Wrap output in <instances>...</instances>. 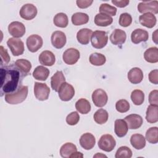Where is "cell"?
Returning a JSON list of instances; mask_svg holds the SVG:
<instances>
[{
	"label": "cell",
	"mask_w": 158,
	"mask_h": 158,
	"mask_svg": "<svg viewBox=\"0 0 158 158\" xmlns=\"http://www.w3.org/2000/svg\"><path fill=\"white\" fill-rule=\"evenodd\" d=\"M24 76L15 64L1 67V96L15 91L22 85Z\"/></svg>",
	"instance_id": "obj_1"
},
{
	"label": "cell",
	"mask_w": 158,
	"mask_h": 158,
	"mask_svg": "<svg viewBox=\"0 0 158 158\" xmlns=\"http://www.w3.org/2000/svg\"><path fill=\"white\" fill-rule=\"evenodd\" d=\"M28 86H21L15 91L5 94V101L10 104H17L25 100L28 95Z\"/></svg>",
	"instance_id": "obj_2"
},
{
	"label": "cell",
	"mask_w": 158,
	"mask_h": 158,
	"mask_svg": "<svg viewBox=\"0 0 158 158\" xmlns=\"http://www.w3.org/2000/svg\"><path fill=\"white\" fill-rule=\"evenodd\" d=\"M108 41V36L105 31L96 30L91 36V42L93 47L96 49H102L105 47Z\"/></svg>",
	"instance_id": "obj_3"
},
{
	"label": "cell",
	"mask_w": 158,
	"mask_h": 158,
	"mask_svg": "<svg viewBox=\"0 0 158 158\" xmlns=\"http://www.w3.org/2000/svg\"><path fill=\"white\" fill-rule=\"evenodd\" d=\"M98 144L99 148L101 150L106 152H110L114 149L116 141L111 135L106 134L101 136Z\"/></svg>",
	"instance_id": "obj_4"
},
{
	"label": "cell",
	"mask_w": 158,
	"mask_h": 158,
	"mask_svg": "<svg viewBox=\"0 0 158 158\" xmlns=\"http://www.w3.org/2000/svg\"><path fill=\"white\" fill-rule=\"evenodd\" d=\"M7 44L12 54L14 56H19L23 54L24 52L23 42L16 38H10L7 41Z\"/></svg>",
	"instance_id": "obj_5"
},
{
	"label": "cell",
	"mask_w": 158,
	"mask_h": 158,
	"mask_svg": "<svg viewBox=\"0 0 158 158\" xmlns=\"http://www.w3.org/2000/svg\"><path fill=\"white\" fill-rule=\"evenodd\" d=\"M50 93V89L46 83L35 82L34 94L36 98L40 101H43L48 99Z\"/></svg>",
	"instance_id": "obj_6"
},
{
	"label": "cell",
	"mask_w": 158,
	"mask_h": 158,
	"mask_svg": "<svg viewBox=\"0 0 158 158\" xmlns=\"http://www.w3.org/2000/svg\"><path fill=\"white\" fill-rule=\"evenodd\" d=\"M58 94L61 101H69L74 96L75 89L72 85L65 81L60 86L58 91Z\"/></svg>",
	"instance_id": "obj_7"
},
{
	"label": "cell",
	"mask_w": 158,
	"mask_h": 158,
	"mask_svg": "<svg viewBox=\"0 0 158 158\" xmlns=\"http://www.w3.org/2000/svg\"><path fill=\"white\" fill-rule=\"evenodd\" d=\"M138 10L142 14L145 13H158V1H142L138 5Z\"/></svg>",
	"instance_id": "obj_8"
},
{
	"label": "cell",
	"mask_w": 158,
	"mask_h": 158,
	"mask_svg": "<svg viewBox=\"0 0 158 158\" xmlns=\"http://www.w3.org/2000/svg\"><path fill=\"white\" fill-rule=\"evenodd\" d=\"M43 41L42 38L38 35L29 36L26 41V44L29 51L31 52H37L43 46Z\"/></svg>",
	"instance_id": "obj_9"
},
{
	"label": "cell",
	"mask_w": 158,
	"mask_h": 158,
	"mask_svg": "<svg viewBox=\"0 0 158 158\" xmlns=\"http://www.w3.org/2000/svg\"><path fill=\"white\" fill-rule=\"evenodd\" d=\"M107 94L102 89H96L93 91L92 94V101L96 107H104L107 104Z\"/></svg>",
	"instance_id": "obj_10"
},
{
	"label": "cell",
	"mask_w": 158,
	"mask_h": 158,
	"mask_svg": "<svg viewBox=\"0 0 158 158\" xmlns=\"http://www.w3.org/2000/svg\"><path fill=\"white\" fill-rule=\"evenodd\" d=\"M37 8L32 4H25L21 7L19 14L20 17L27 20L33 19L37 15Z\"/></svg>",
	"instance_id": "obj_11"
},
{
	"label": "cell",
	"mask_w": 158,
	"mask_h": 158,
	"mask_svg": "<svg viewBox=\"0 0 158 158\" xmlns=\"http://www.w3.org/2000/svg\"><path fill=\"white\" fill-rule=\"evenodd\" d=\"M80 54L78 50L70 48L66 49L62 55L64 62L67 65H73L77 62L80 59Z\"/></svg>",
	"instance_id": "obj_12"
},
{
	"label": "cell",
	"mask_w": 158,
	"mask_h": 158,
	"mask_svg": "<svg viewBox=\"0 0 158 158\" xmlns=\"http://www.w3.org/2000/svg\"><path fill=\"white\" fill-rule=\"evenodd\" d=\"M8 31L14 38H21L25 33V27L22 22H12L8 25Z\"/></svg>",
	"instance_id": "obj_13"
},
{
	"label": "cell",
	"mask_w": 158,
	"mask_h": 158,
	"mask_svg": "<svg viewBox=\"0 0 158 158\" xmlns=\"http://www.w3.org/2000/svg\"><path fill=\"white\" fill-rule=\"evenodd\" d=\"M51 41L55 48L61 49L66 44L67 38L65 34L61 31H55L51 35Z\"/></svg>",
	"instance_id": "obj_14"
},
{
	"label": "cell",
	"mask_w": 158,
	"mask_h": 158,
	"mask_svg": "<svg viewBox=\"0 0 158 158\" xmlns=\"http://www.w3.org/2000/svg\"><path fill=\"white\" fill-rule=\"evenodd\" d=\"M126 122L128 129H138L141 127L143 123L142 117L138 114H133L126 116L124 118Z\"/></svg>",
	"instance_id": "obj_15"
},
{
	"label": "cell",
	"mask_w": 158,
	"mask_h": 158,
	"mask_svg": "<svg viewBox=\"0 0 158 158\" xmlns=\"http://www.w3.org/2000/svg\"><path fill=\"white\" fill-rule=\"evenodd\" d=\"M127 39V35L125 31L120 29H115L110 35L109 40L114 45H122Z\"/></svg>",
	"instance_id": "obj_16"
},
{
	"label": "cell",
	"mask_w": 158,
	"mask_h": 158,
	"mask_svg": "<svg viewBox=\"0 0 158 158\" xmlns=\"http://www.w3.org/2000/svg\"><path fill=\"white\" fill-rule=\"evenodd\" d=\"M96 138L93 135L90 133L83 134L80 138V146L86 150L91 149L95 145Z\"/></svg>",
	"instance_id": "obj_17"
},
{
	"label": "cell",
	"mask_w": 158,
	"mask_h": 158,
	"mask_svg": "<svg viewBox=\"0 0 158 158\" xmlns=\"http://www.w3.org/2000/svg\"><path fill=\"white\" fill-rule=\"evenodd\" d=\"M149 38L148 32L141 28H136L131 34V42L134 44H138L141 42H145Z\"/></svg>",
	"instance_id": "obj_18"
},
{
	"label": "cell",
	"mask_w": 158,
	"mask_h": 158,
	"mask_svg": "<svg viewBox=\"0 0 158 158\" xmlns=\"http://www.w3.org/2000/svg\"><path fill=\"white\" fill-rule=\"evenodd\" d=\"M39 62L41 64L45 66H52L56 61L55 55L50 51H43L39 56Z\"/></svg>",
	"instance_id": "obj_19"
},
{
	"label": "cell",
	"mask_w": 158,
	"mask_h": 158,
	"mask_svg": "<svg viewBox=\"0 0 158 158\" xmlns=\"http://www.w3.org/2000/svg\"><path fill=\"white\" fill-rule=\"evenodd\" d=\"M65 81V78L62 71H57L51 78V86L52 89L58 92L60 86Z\"/></svg>",
	"instance_id": "obj_20"
},
{
	"label": "cell",
	"mask_w": 158,
	"mask_h": 158,
	"mask_svg": "<svg viewBox=\"0 0 158 158\" xmlns=\"http://www.w3.org/2000/svg\"><path fill=\"white\" fill-rule=\"evenodd\" d=\"M139 21L141 25L149 28H153L156 24V17L152 13H145L139 17Z\"/></svg>",
	"instance_id": "obj_21"
},
{
	"label": "cell",
	"mask_w": 158,
	"mask_h": 158,
	"mask_svg": "<svg viewBox=\"0 0 158 158\" xmlns=\"http://www.w3.org/2000/svg\"><path fill=\"white\" fill-rule=\"evenodd\" d=\"M127 77L130 83L133 84H138L143 79V73L141 69L133 67L128 72Z\"/></svg>",
	"instance_id": "obj_22"
},
{
	"label": "cell",
	"mask_w": 158,
	"mask_h": 158,
	"mask_svg": "<svg viewBox=\"0 0 158 158\" xmlns=\"http://www.w3.org/2000/svg\"><path fill=\"white\" fill-rule=\"evenodd\" d=\"M128 130V128L125 120H115L114 122V131L118 137L122 138L125 136L127 135Z\"/></svg>",
	"instance_id": "obj_23"
},
{
	"label": "cell",
	"mask_w": 158,
	"mask_h": 158,
	"mask_svg": "<svg viewBox=\"0 0 158 158\" xmlns=\"http://www.w3.org/2000/svg\"><path fill=\"white\" fill-rule=\"evenodd\" d=\"M93 31L91 30L86 28L80 29L77 34V41L81 44L86 45L89 43Z\"/></svg>",
	"instance_id": "obj_24"
},
{
	"label": "cell",
	"mask_w": 158,
	"mask_h": 158,
	"mask_svg": "<svg viewBox=\"0 0 158 158\" xmlns=\"http://www.w3.org/2000/svg\"><path fill=\"white\" fill-rule=\"evenodd\" d=\"M130 143L134 148L140 150L144 148L146 146V138L141 134H133L131 136Z\"/></svg>",
	"instance_id": "obj_25"
},
{
	"label": "cell",
	"mask_w": 158,
	"mask_h": 158,
	"mask_svg": "<svg viewBox=\"0 0 158 158\" xmlns=\"http://www.w3.org/2000/svg\"><path fill=\"white\" fill-rule=\"evenodd\" d=\"M158 106L149 105L146 110V119L148 123H154L158 121Z\"/></svg>",
	"instance_id": "obj_26"
},
{
	"label": "cell",
	"mask_w": 158,
	"mask_h": 158,
	"mask_svg": "<svg viewBox=\"0 0 158 158\" xmlns=\"http://www.w3.org/2000/svg\"><path fill=\"white\" fill-rule=\"evenodd\" d=\"M15 65L20 70L24 77L28 75L31 69V62L29 60L24 59H17L15 62Z\"/></svg>",
	"instance_id": "obj_27"
},
{
	"label": "cell",
	"mask_w": 158,
	"mask_h": 158,
	"mask_svg": "<svg viewBox=\"0 0 158 158\" xmlns=\"http://www.w3.org/2000/svg\"><path fill=\"white\" fill-rule=\"evenodd\" d=\"M49 75V70L46 67L39 65L36 67L33 72V77L35 79L40 81H45L48 78Z\"/></svg>",
	"instance_id": "obj_28"
},
{
	"label": "cell",
	"mask_w": 158,
	"mask_h": 158,
	"mask_svg": "<svg viewBox=\"0 0 158 158\" xmlns=\"http://www.w3.org/2000/svg\"><path fill=\"white\" fill-rule=\"evenodd\" d=\"M113 22V19L111 16L105 14L99 13L96 15L94 17V23L99 27H107Z\"/></svg>",
	"instance_id": "obj_29"
},
{
	"label": "cell",
	"mask_w": 158,
	"mask_h": 158,
	"mask_svg": "<svg viewBox=\"0 0 158 158\" xmlns=\"http://www.w3.org/2000/svg\"><path fill=\"white\" fill-rule=\"evenodd\" d=\"M144 58L149 63H156L158 62V48L151 47L144 52Z\"/></svg>",
	"instance_id": "obj_30"
},
{
	"label": "cell",
	"mask_w": 158,
	"mask_h": 158,
	"mask_svg": "<svg viewBox=\"0 0 158 158\" xmlns=\"http://www.w3.org/2000/svg\"><path fill=\"white\" fill-rule=\"evenodd\" d=\"M77 151V146L72 143H66L60 149V154L64 158H70V156Z\"/></svg>",
	"instance_id": "obj_31"
},
{
	"label": "cell",
	"mask_w": 158,
	"mask_h": 158,
	"mask_svg": "<svg viewBox=\"0 0 158 158\" xmlns=\"http://www.w3.org/2000/svg\"><path fill=\"white\" fill-rule=\"evenodd\" d=\"M71 20L72 23L74 25H82L88 22L89 16L86 13L76 12L72 15Z\"/></svg>",
	"instance_id": "obj_32"
},
{
	"label": "cell",
	"mask_w": 158,
	"mask_h": 158,
	"mask_svg": "<svg viewBox=\"0 0 158 158\" xmlns=\"http://www.w3.org/2000/svg\"><path fill=\"white\" fill-rule=\"evenodd\" d=\"M75 108L82 114H86L91 110L90 102L85 98L79 99L75 103Z\"/></svg>",
	"instance_id": "obj_33"
},
{
	"label": "cell",
	"mask_w": 158,
	"mask_h": 158,
	"mask_svg": "<svg viewBox=\"0 0 158 158\" xmlns=\"http://www.w3.org/2000/svg\"><path fill=\"white\" fill-rule=\"evenodd\" d=\"M53 23L57 27L65 28L69 24L68 17L65 13H57L54 17Z\"/></svg>",
	"instance_id": "obj_34"
},
{
	"label": "cell",
	"mask_w": 158,
	"mask_h": 158,
	"mask_svg": "<svg viewBox=\"0 0 158 158\" xmlns=\"http://www.w3.org/2000/svg\"><path fill=\"white\" fill-rule=\"evenodd\" d=\"M109 118V114L104 109H99L95 112L93 115L94 120L96 123L99 125L105 123Z\"/></svg>",
	"instance_id": "obj_35"
},
{
	"label": "cell",
	"mask_w": 158,
	"mask_h": 158,
	"mask_svg": "<svg viewBox=\"0 0 158 158\" xmlns=\"http://www.w3.org/2000/svg\"><path fill=\"white\" fill-rule=\"evenodd\" d=\"M89 62L95 66H101L106 63V58L104 54L99 52L92 53L89 57Z\"/></svg>",
	"instance_id": "obj_36"
},
{
	"label": "cell",
	"mask_w": 158,
	"mask_h": 158,
	"mask_svg": "<svg viewBox=\"0 0 158 158\" xmlns=\"http://www.w3.org/2000/svg\"><path fill=\"white\" fill-rule=\"evenodd\" d=\"M131 100L136 106L141 105L144 101V93L140 89H135L131 93Z\"/></svg>",
	"instance_id": "obj_37"
},
{
	"label": "cell",
	"mask_w": 158,
	"mask_h": 158,
	"mask_svg": "<svg viewBox=\"0 0 158 158\" xmlns=\"http://www.w3.org/2000/svg\"><path fill=\"white\" fill-rule=\"evenodd\" d=\"M146 139L151 144H156L158 142V128L157 127L149 128L146 133Z\"/></svg>",
	"instance_id": "obj_38"
},
{
	"label": "cell",
	"mask_w": 158,
	"mask_h": 158,
	"mask_svg": "<svg viewBox=\"0 0 158 158\" xmlns=\"http://www.w3.org/2000/svg\"><path fill=\"white\" fill-rule=\"evenodd\" d=\"M132 151L130 148L123 146L120 147L116 151L115 158H131L132 156Z\"/></svg>",
	"instance_id": "obj_39"
},
{
	"label": "cell",
	"mask_w": 158,
	"mask_h": 158,
	"mask_svg": "<svg viewBox=\"0 0 158 158\" xmlns=\"http://www.w3.org/2000/svg\"><path fill=\"white\" fill-rule=\"evenodd\" d=\"M99 12L100 13L105 14L109 16H115L117 13L116 7L112 6L107 3L101 4L99 7Z\"/></svg>",
	"instance_id": "obj_40"
},
{
	"label": "cell",
	"mask_w": 158,
	"mask_h": 158,
	"mask_svg": "<svg viewBox=\"0 0 158 158\" xmlns=\"http://www.w3.org/2000/svg\"><path fill=\"white\" fill-rule=\"evenodd\" d=\"M132 22V17L128 13L125 12L120 14L119 17V25L123 27H127L131 25Z\"/></svg>",
	"instance_id": "obj_41"
},
{
	"label": "cell",
	"mask_w": 158,
	"mask_h": 158,
	"mask_svg": "<svg viewBox=\"0 0 158 158\" xmlns=\"http://www.w3.org/2000/svg\"><path fill=\"white\" fill-rule=\"evenodd\" d=\"M115 109L118 112H127L130 109V104L125 99H120L115 104Z\"/></svg>",
	"instance_id": "obj_42"
},
{
	"label": "cell",
	"mask_w": 158,
	"mask_h": 158,
	"mask_svg": "<svg viewBox=\"0 0 158 158\" xmlns=\"http://www.w3.org/2000/svg\"><path fill=\"white\" fill-rule=\"evenodd\" d=\"M80 120V115L77 112H72L70 113L66 117V122L69 125H75L78 123Z\"/></svg>",
	"instance_id": "obj_43"
},
{
	"label": "cell",
	"mask_w": 158,
	"mask_h": 158,
	"mask_svg": "<svg viewBox=\"0 0 158 158\" xmlns=\"http://www.w3.org/2000/svg\"><path fill=\"white\" fill-rule=\"evenodd\" d=\"M0 56H1V66L3 65L7 64L10 59V57L7 52L6 49H5L2 46H0Z\"/></svg>",
	"instance_id": "obj_44"
},
{
	"label": "cell",
	"mask_w": 158,
	"mask_h": 158,
	"mask_svg": "<svg viewBox=\"0 0 158 158\" xmlns=\"http://www.w3.org/2000/svg\"><path fill=\"white\" fill-rule=\"evenodd\" d=\"M158 91L154 89L151 91L149 94V102L151 105L158 106V99H157Z\"/></svg>",
	"instance_id": "obj_45"
},
{
	"label": "cell",
	"mask_w": 158,
	"mask_h": 158,
	"mask_svg": "<svg viewBox=\"0 0 158 158\" xmlns=\"http://www.w3.org/2000/svg\"><path fill=\"white\" fill-rule=\"evenodd\" d=\"M149 80L151 83L157 85L158 83V70L155 69L150 72L149 73Z\"/></svg>",
	"instance_id": "obj_46"
},
{
	"label": "cell",
	"mask_w": 158,
	"mask_h": 158,
	"mask_svg": "<svg viewBox=\"0 0 158 158\" xmlns=\"http://www.w3.org/2000/svg\"><path fill=\"white\" fill-rule=\"evenodd\" d=\"M93 2V0H77L76 1L77 6L80 9L87 8L89 7Z\"/></svg>",
	"instance_id": "obj_47"
},
{
	"label": "cell",
	"mask_w": 158,
	"mask_h": 158,
	"mask_svg": "<svg viewBox=\"0 0 158 158\" xmlns=\"http://www.w3.org/2000/svg\"><path fill=\"white\" fill-rule=\"evenodd\" d=\"M111 2L114 5L120 8H123L127 6L130 2L129 0H118V1L112 0Z\"/></svg>",
	"instance_id": "obj_48"
},
{
	"label": "cell",
	"mask_w": 158,
	"mask_h": 158,
	"mask_svg": "<svg viewBox=\"0 0 158 158\" xmlns=\"http://www.w3.org/2000/svg\"><path fill=\"white\" fill-rule=\"evenodd\" d=\"M83 157V154L81 152H77V151L75 152L74 153H73L70 156V157H77V158H78V157Z\"/></svg>",
	"instance_id": "obj_49"
},
{
	"label": "cell",
	"mask_w": 158,
	"mask_h": 158,
	"mask_svg": "<svg viewBox=\"0 0 158 158\" xmlns=\"http://www.w3.org/2000/svg\"><path fill=\"white\" fill-rule=\"evenodd\" d=\"M157 30H156L155 31H154V33L152 34V40H154V41L157 44V41H156V40H157V35H156V33H157Z\"/></svg>",
	"instance_id": "obj_50"
},
{
	"label": "cell",
	"mask_w": 158,
	"mask_h": 158,
	"mask_svg": "<svg viewBox=\"0 0 158 158\" xmlns=\"http://www.w3.org/2000/svg\"><path fill=\"white\" fill-rule=\"evenodd\" d=\"M93 157H106L107 156H105V155H104V154H101V153H99V154L98 153V154H96L95 156H94Z\"/></svg>",
	"instance_id": "obj_51"
}]
</instances>
